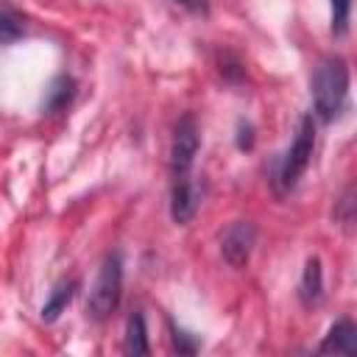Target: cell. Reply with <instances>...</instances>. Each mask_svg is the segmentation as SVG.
Returning a JSON list of instances; mask_svg holds the SVG:
<instances>
[{"instance_id": "cell-1", "label": "cell", "mask_w": 357, "mask_h": 357, "mask_svg": "<svg viewBox=\"0 0 357 357\" xmlns=\"http://www.w3.org/2000/svg\"><path fill=\"white\" fill-rule=\"evenodd\" d=\"M312 106L318 120L329 123L343 112L346 95H349V64L340 56H324L318 59L312 70Z\"/></svg>"}, {"instance_id": "cell-2", "label": "cell", "mask_w": 357, "mask_h": 357, "mask_svg": "<svg viewBox=\"0 0 357 357\" xmlns=\"http://www.w3.org/2000/svg\"><path fill=\"white\" fill-rule=\"evenodd\" d=\"M312 148H315V120H312V114H301V120L296 126V137L276 165L273 184L279 192H287L298 184V178L304 176V170L312 159Z\"/></svg>"}, {"instance_id": "cell-3", "label": "cell", "mask_w": 357, "mask_h": 357, "mask_svg": "<svg viewBox=\"0 0 357 357\" xmlns=\"http://www.w3.org/2000/svg\"><path fill=\"white\" fill-rule=\"evenodd\" d=\"M120 296H123V257L120 251H112L103 257L98 268L95 284L86 298V315L92 321H106L117 310Z\"/></svg>"}, {"instance_id": "cell-4", "label": "cell", "mask_w": 357, "mask_h": 357, "mask_svg": "<svg viewBox=\"0 0 357 357\" xmlns=\"http://www.w3.org/2000/svg\"><path fill=\"white\" fill-rule=\"evenodd\" d=\"M198 145H201V137H198L195 117L181 114V120L173 128V139H170V173H173V178L190 173L195 153H198Z\"/></svg>"}, {"instance_id": "cell-5", "label": "cell", "mask_w": 357, "mask_h": 357, "mask_svg": "<svg viewBox=\"0 0 357 357\" xmlns=\"http://www.w3.org/2000/svg\"><path fill=\"white\" fill-rule=\"evenodd\" d=\"M257 243V226L251 220H234L220 234V254L231 268H243L254 251Z\"/></svg>"}, {"instance_id": "cell-6", "label": "cell", "mask_w": 357, "mask_h": 357, "mask_svg": "<svg viewBox=\"0 0 357 357\" xmlns=\"http://www.w3.org/2000/svg\"><path fill=\"white\" fill-rule=\"evenodd\" d=\"M201 201H204V181L190 178V173L187 176H178L173 181V190H170V218L178 226L190 223L195 218Z\"/></svg>"}, {"instance_id": "cell-7", "label": "cell", "mask_w": 357, "mask_h": 357, "mask_svg": "<svg viewBox=\"0 0 357 357\" xmlns=\"http://www.w3.org/2000/svg\"><path fill=\"white\" fill-rule=\"evenodd\" d=\"M318 351L321 354H349V357H357V324L349 321V318L335 321L329 326V332L324 335Z\"/></svg>"}, {"instance_id": "cell-8", "label": "cell", "mask_w": 357, "mask_h": 357, "mask_svg": "<svg viewBox=\"0 0 357 357\" xmlns=\"http://www.w3.org/2000/svg\"><path fill=\"white\" fill-rule=\"evenodd\" d=\"M298 296L304 307H315L324 298V268L318 257H310L304 262V273H301V284H298Z\"/></svg>"}, {"instance_id": "cell-9", "label": "cell", "mask_w": 357, "mask_h": 357, "mask_svg": "<svg viewBox=\"0 0 357 357\" xmlns=\"http://www.w3.org/2000/svg\"><path fill=\"white\" fill-rule=\"evenodd\" d=\"M75 290H78V279H61V282H56L53 290H50V296H47V301L42 304L39 318L45 324H53L67 310V304L75 298Z\"/></svg>"}, {"instance_id": "cell-10", "label": "cell", "mask_w": 357, "mask_h": 357, "mask_svg": "<svg viewBox=\"0 0 357 357\" xmlns=\"http://www.w3.org/2000/svg\"><path fill=\"white\" fill-rule=\"evenodd\" d=\"M73 95H75V78H73V75H64V73H61V75H56V78L50 81L47 92H45L42 112L56 114V112L67 109V106H70V100H73Z\"/></svg>"}, {"instance_id": "cell-11", "label": "cell", "mask_w": 357, "mask_h": 357, "mask_svg": "<svg viewBox=\"0 0 357 357\" xmlns=\"http://www.w3.org/2000/svg\"><path fill=\"white\" fill-rule=\"evenodd\" d=\"M126 354H148V329H145V315L139 310H134L126 321V340H123Z\"/></svg>"}, {"instance_id": "cell-12", "label": "cell", "mask_w": 357, "mask_h": 357, "mask_svg": "<svg viewBox=\"0 0 357 357\" xmlns=\"http://www.w3.org/2000/svg\"><path fill=\"white\" fill-rule=\"evenodd\" d=\"M332 218L337 226L343 229H351L357 226V187H346L337 201H335V209H332Z\"/></svg>"}, {"instance_id": "cell-13", "label": "cell", "mask_w": 357, "mask_h": 357, "mask_svg": "<svg viewBox=\"0 0 357 357\" xmlns=\"http://www.w3.org/2000/svg\"><path fill=\"white\" fill-rule=\"evenodd\" d=\"M25 33V17L17 14L8 3H3V17H0V36H3V45H11L14 39H20Z\"/></svg>"}, {"instance_id": "cell-14", "label": "cell", "mask_w": 357, "mask_h": 357, "mask_svg": "<svg viewBox=\"0 0 357 357\" xmlns=\"http://www.w3.org/2000/svg\"><path fill=\"white\" fill-rule=\"evenodd\" d=\"M351 17V0H329V28L335 36H343L349 31Z\"/></svg>"}, {"instance_id": "cell-15", "label": "cell", "mask_w": 357, "mask_h": 357, "mask_svg": "<svg viewBox=\"0 0 357 357\" xmlns=\"http://www.w3.org/2000/svg\"><path fill=\"white\" fill-rule=\"evenodd\" d=\"M170 340H173V349H176L178 354H195V351L201 349V340H198L192 332L176 326L173 321H170Z\"/></svg>"}, {"instance_id": "cell-16", "label": "cell", "mask_w": 357, "mask_h": 357, "mask_svg": "<svg viewBox=\"0 0 357 357\" xmlns=\"http://www.w3.org/2000/svg\"><path fill=\"white\" fill-rule=\"evenodd\" d=\"M237 148L240 151H251L254 148V128H251V123H240L237 126Z\"/></svg>"}, {"instance_id": "cell-17", "label": "cell", "mask_w": 357, "mask_h": 357, "mask_svg": "<svg viewBox=\"0 0 357 357\" xmlns=\"http://www.w3.org/2000/svg\"><path fill=\"white\" fill-rule=\"evenodd\" d=\"M173 3L184 6L192 14H209V0H173Z\"/></svg>"}]
</instances>
